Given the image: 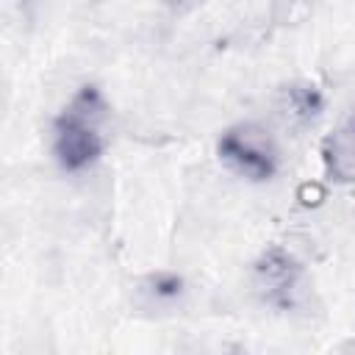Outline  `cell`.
<instances>
[{"label": "cell", "mask_w": 355, "mask_h": 355, "mask_svg": "<svg viewBox=\"0 0 355 355\" xmlns=\"http://www.w3.org/2000/svg\"><path fill=\"white\" fill-rule=\"evenodd\" d=\"M300 283V263L280 247H269L255 263V288L269 305L288 308Z\"/></svg>", "instance_id": "3957f363"}, {"label": "cell", "mask_w": 355, "mask_h": 355, "mask_svg": "<svg viewBox=\"0 0 355 355\" xmlns=\"http://www.w3.org/2000/svg\"><path fill=\"white\" fill-rule=\"evenodd\" d=\"M311 11V0H272V19L277 25L300 22Z\"/></svg>", "instance_id": "8992f818"}, {"label": "cell", "mask_w": 355, "mask_h": 355, "mask_svg": "<svg viewBox=\"0 0 355 355\" xmlns=\"http://www.w3.org/2000/svg\"><path fill=\"white\" fill-rule=\"evenodd\" d=\"M322 161L333 180L355 183V111L322 144Z\"/></svg>", "instance_id": "277c9868"}, {"label": "cell", "mask_w": 355, "mask_h": 355, "mask_svg": "<svg viewBox=\"0 0 355 355\" xmlns=\"http://www.w3.org/2000/svg\"><path fill=\"white\" fill-rule=\"evenodd\" d=\"M216 153L225 164L250 180H269L277 169V150L272 139L252 122L227 128L216 141Z\"/></svg>", "instance_id": "7a4b0ae2"}, {"label": "cell", "mask_w": 355, "mask_h": 355, "mask_svg": "<svg viewBox=\"0 0 355 355\" xmlns=\"http://www.w3.org/2000/svg\"><path fill=\"white\" fill-rule=\"evenodd\" d=\"M283 108L291 119L308 122L322 111V94L313 83H291L283 89Z\"/></svg>", "instance_id": "5b68a950"}, {"label": "cell", "mask_w": 355, "mask_h": 355, "mask_svg": "<svg viewBox=\"0 0 355 355\" xmlns=\"http://www.w3.org/2000/svg\"><path fill=\"white\" fill-rule=\"evenodd\" d=\"M105 116V103L97 86H80L69 105L55 116L53 125V153L67 172H78L97 161L103 153L100 122Z\"/></svg>", "instance_id": "6da1fadb"}, {"label": "cell", "mask_w": 355, "mask_h": 355, "mask_svg": "<svg viewBox=\"0 0 355 355\" xmlns=\"http://www.w3.org/2000/svg\"><path fill=\"white\" fill-rule=\"evenodd\" d=\"M153 291L158 294V297H164V300H172V297H178L180 294V277H175V275H155L153 280Z\"/></svg>", "instance_id": "52a82bcc"}]
</instances>
